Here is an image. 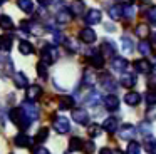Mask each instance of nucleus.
I'll use <instances>...</instances> for the list:
<instances>
[{
	"label": "nucleus",
	"instance_id": "37998d69",
	"mask_svg": "<svg viewBox=\"0 0 156 154\" xmlns=\"http://www.w3.org/2000/svg\"><path fill=\"white\" fill-rule=\"evenodd\" d=\"M47 64H45V62H39V65H37V72H39V75H41V77H44V79H45V77H47Z\"/></svg>",
	"mask_w": 156,
	"mask_h": 154
},
{
	"label": "nucleus",
	"instance_id": "2f4dec72",
	"mask_svg": "<svg viewBox=\"0 0 156 154\" xmlns=\"http://www.w3.org/2000/svg\"><path fill=\"white\" fill-rule=\"evenodd\" d=\"M17 5L20 10H24V12L30 13L32 10H34V3L30 2V0H17Z\"/></svg>",
	"mask_w": 156,
	"mask_h": 154
},
{
	"label": "nucleus",
	"instance_id": "20e7f679",
	"mask_svg": "<svg viewBox=\"0 0 156 154\" xmlns=\"http://www.w3.org/2000/svg\"><path fill=\"white\" fill-rule=\"evenodd\" d=\"M52 124H54V129L57 131L59 134H66V132H69V129H71L69 119L67 117H62V116L54 117V119H52Z\"/></svg>",
	"mask_w": 156,
	"mask_h": 154
},
{
	"label": "nucleus",
	"instance_id": "de8ad7c7",
	"mask_svg": "<svg viewBox=\"0 0 156 154\" xmlns=\"http://www.w3.org/2000/svg\"><path fill=\"white\" fill-rule=\"evenodd\" d=\"M34 154H51V152H49L44 146H39V147H35V149H34Z\"/></svg>",
	"mask_w": 156,
	"mask_h": 154
},
{
	"label": "nucleus",
	"instance_id": "4be33fe9",
	"mask_svg": "<svg viewBox=\"0 0 156 154\" xmlns=\"http://www.w3.org/2000/svg\"><path fill=\"white\" fill-rule=\"evenodd\" d=\"M42 94V89H41V86H37V84H34V86H30L27 89V99L29 100H34V99H37L39 96Z\"/></svg>",
	"mask_w": 156,
	"mask_h": 154
},
{
	"label": "nucleus",
	"instance_id": "dca6fc26",
	"mask_svg": "<svg viewBox=\"0 0 156 154\" xmlns=\"http://www.w3.org/2000/svg\"><path fill=\"white\" fill-rule=\"evenodd\" d=\"M14 82H15V86H17L19 89H25L27 84H29V79H27V75H25L24 72H15L14 74Z\"/></svg>",
	"mask_w": 156,
	"mask_h": 154
},
{
	"label": "nucleus",
	"instance_id": "423d86ee",
	"mask_svg": "<svg viewBox=\"0 0 156 154\" xmlns=\"http://www.w3.org/2000/svg\"><path fill=\"white\" fill-rule=\"evenodd\" d=\"M22 110L25 112V116L29 117V119L34 122L35 119H37V116H39V110H37V106H35L32 100H24V104H22Z\"/></svg>",
	"mask_w": 156,
	"mask_h": 154
},
{
	"label": "nucleus",
	"instance_id": "aec40b11",
	"mask_svg": "<svg viewBox=\"0 0 156 154\" xmlns=\"http://www.w3.org/2000/svg\"><path fill=\"white\" fill-rule=\"evenodd\" d=\"M119 84L122 87H133L136 84V77L133 74H122L121 79H119Z\"/></svg>",
	"mask_w": 156,
	"mask_h": 154
},
{
	"label": "nucleus",
	"instance_id": "c756f323",
	"mask_svg": "<svg viewBox=\"0 0 156 154\" xmlns=\"http://www.w3.org/2000/svg\"><path fill=\"white\" fill-rule=\"evenodd\" d=\"M99 100H101V96H99V92H91L89 94V97L87 99H86V104H87V106H91V107H96L99 104Z\"/></svg>",
	"mask_w": 156,
	"mask_h": 154
},
{
	"label": "nucleus",
	"instance_id": "39448f33",
	"mask_svg": "<svg viewBox=\"0 0 156 154\" xmlns=\"http://www.w3.org/2000/svg\"><path fill=\"white\" fill-rule=\"evenodd\" d=\"M119 137L124 141H133L134 139V136L138 134V127H134L133 124H124V126H121V129H119Z\"/></svg>",
	"mask_w": 156,
	"mask_h": 154
},
{
	"label": "nucleus",
	"instance_id": "5fc2aeb1",
	"mask_svg": "<svg viewBox=\"0 0 156 154\" xmlns=\"http://www.w3.org/2000/svg\"><path fill=\"white\" fill-rule=\"evenodd\" d=\"M154 69H156V65H154Z\"/></svg>",
	"mask_w": 156,
	"mask_h": 154
},
{
	"label": "nucleus",
	"instance_id": "f704fd0d",
	"mask_svg": "<svg viewBox=\"0 0 156 154\" xmlns=\"http://www.w3.org/2000/svg\"><path fill=\"white\" fill-rule=\"evenodd\" d=\"M121 44H122V49H124V52H128V54H131V52H133L134 45H133V40L129 39L128 35H124V37L121 39Z\"/></svg>",
	"mask_w": 156,
	"mask_h": 154
},
{
	"label": "nucleus",
	"instance_id": "6ab92c4d",
	"mask_svg": "<svg viewBox=\"0 0 156 154\" xmlns=\"http://www.w3.org/2000/svg\"><path fill=\"white\" fill-rule=\"evenodd\" d=\"M109 17H111L112 20H119L121 17H124V7L112 5L111 9H109Z\"/></svg>",
	"mask_w": 156,
	"mask_h": 154
},
{
	"label": "nucleus",
	"instance_id": "f8f14e48",
	"mask_svg": "<svg viewBox=\"0 0 156 154\" xmlns=\"http://www.w3.org/2000/svg\"><path fill=\"white\" fill-rule=\"evenodd\" d=\"M22 29H24L25 32L32 33V35H41L42 33V27L35 22H24L22 23Z\"/></svg>",
	"mask_w": 156,
	"mask_h": 154
},
{
	"label": "nucleus",
	"instance_id": "58836bf2",
	"mask_svg": "<svg viewBox=\"0 0 156 154\" xmlns=\"http://www.w3.org/2000/svg\"><path fill=\"white\" fill-rule=\"evenodd\" d=\"M47 137H49V129H47V127H42V129H39V132L35 134V141H37V142H44Z\"/></svg>",
	"mask_w": 156,
	"mask_h": 154
},
{
	"label": "nucleus",
	"instance_id": "72a5a7b5",
	"mask_svg": "<svg viewBox=\"0 0 156 154\" xmlns=\"http://www.w3.org/2000/svg\"><path fill=\"white\" fill-rule=\"evenodd\" d=\"M138 50L143 55H149V54H151V44H149L148 40H141L139 45H138Z\"/></svg>",
	"mask_w": 156,
	"mask_h": 154
},
{
	"label": "nucleus",
	"instance_id": "a18cd8bd",
	"mask_svg": "<svg viewBox=\"0 0 156 154\" xmlns=\"http://www.w3.org/2000/svg\"><path fill=\"white\" fill-rule=\"evenodd\" d=\"M82 149H84L87 154H91L92 151L96 149V146H94V142H92V141H87V142H84V147H82Z\"/></svg>",
	"mask_w": 156,
	"mask_h": 154
},
{
	"label": "nucleus",
	"instance_id": "412c9836",
	"mask_svg": "<svg viewBox=\"0 0 156 154\" xmlns=\"http://www.w3.org/2000/svg\"><path fill=\"white\" fill-rule=\"evenodd\" d=\"M139 100H141V96H139L138 92H129L124 96V102L128 104V106H138Z\"/></svg>",
	"mask_w": 156,
	"mask_h": 154
},
{
	"label": "nucleus",
	"instance_id": "ddd939ff",
	"mask_svg": "<svg viewBox=\"0 0 156 154\" xmlns=\"http://www.w3.org/2000/svg\"><path fill=\"white\" fill-rule=\"evenodd\" d=\"M134 69L138 70V72H141V74H148V72L153 70V65L146 59H139V60L134 62Z\"/></svg>",
	"mask_w": 156,
	"mask_h": 154
},
{
	"label": "nucleus",
	"instance_id": "9d476101",
	"mask_svg": "<svg viewBox=\"0 0 156 154\" xmlns=\"http://www.w3.org/2000/svg\"><path fill=\"white\" fill-rule=\"evenodd\" d=\"M101 12H99L98 9H91L87 12V15H86V23L87 25H96V23L101 22Z\"/></svg>",
	"mask_w": 156,
	"mask_h": 154
},
{
	"label": "nucleus",
	"instance_id": "8fccbe9b",
	"mask_svg": "<svg viewBox=\"0 0 156 154\" xmlns=\"http://www.w3.org/2000/svg\"><path fill=\"white\" fill-rule=\"evenodd\" d=\"M39 3H41V5H44V7H47V5H51L52 3V0H37Z\"/></svg>",
	"mask_w": 156,
	"mask_h": 154
},
{
	"label": "nucleus",
	"instance_id": "5701e85b",
	"mask_svg": "<svg viewBox=\"0 0 156 154\" xmlns=\"http://www.w3.org/2000/svg\"><path fill=\"white\" fill-rule=\"evenodd\" d=\"M19 50H20V54H24V55H30V54H34V45H32L30 42H27V40H22V42L19 44Z\"/></svg>",
	"mask_w": 156,
	"mask_h": 154
},
{
	"label": "nucleus",
	"instance_id": "a878e982",
	"mask_svg": "<svg viewBox=\"0 0 156 154\" xmlns=\"http://www.w3.org/2000/svg\"><path fill=\"white\" fill-rule=\"evenodd\" d=\"M148 32H149V29H148L146 23H139V25L134 29V35L138 37V39H144V37H148Z\"/></svg>",
	"mask_w": 156,
	"mask_h": 154
},
{
	"label": "nucleus",
	"instance_id": "49530a36",
	"mask_svg": "<svg viewBox=\"0 0 156 154\" xmlns=\"http://www.w3.org/2000/svg\"><path fill=\"white\" fill-rule=\"evenodd\" d=\"M148 20H149L151 23H156V7L149 9V12H148Z\"/></svg>",
	"mask_w": 156,
	"mask_h": 154
},
{
	"label": "nucleus",
	"instance_id": "a19ab883",
	"mask_svg": "<svg viewBox=\"0 0 156 154\" xmlns=\"http://www.w3.org/2000/svg\"><path fill=\"white\" fill-rule=\"evenodd\" d=\"M146 106H149V107H153V106H156V92H148L146 94Z\"/></svg>",
	"mask_w": 156,
	"mask_h": 154
},
{
	"label": "nucleus",
	"instance_id": "473e14b6",
	"mask_svg": "<svg viewBox=\"0 0 156 154\" xmlns=\"http://www.w3.org/2000/svg\"><path fill=\"white\" fill-rule=\"evenodd\" d=\"M10 47H12V39L9 35H4L0 39V49H2V52H9Z\"/></svg>",
	"mask_w": 156,
	"mask_h": 154
},
{
	"label": "nucleus",
	"instance_id": "864d4df0",
	"mask_svg": "<svg viewBox=\"0 0 156 154\" xmlns=\"http://www.w3.org/2000/svg\"><path fill=\"white\" fill-rule=\"evenodd\" d=\"M2 2H5V0H2Z\"/></svg>",
	"mask_w": 156,
	"mask_h": 154
},
{
	"label": "nucleus",
	"instance_id": "6e6552de",
	"mask_svg": "<svg viewBox=\"0 0 156 154\" xmlns=\"http://www.w3.org/2000/svg\"><path fill=\"white\" fill-rule=\"evenodd\" d=\"M79 39H81V42L84 44H92L96 42V39H98V35H96V32L92 29H82L81 32H79Z\"/></svg>",
	"mask_w": 156,
	"mask_h": 154
},
{
	"label": "nucleus",
	"instance_id": "1a4fd4ad",
	"mask_svg": "<svg viewBox=\"0 0 156 154\" xmlns=\"http://www.w3.org/2000/svg\"><path fill=\"white\" fill-rule=\"evenodd\" d=\"M101 86H102L104 90H109V92L116 90V82H114V79L111 77V74H102L101 75Z\"/></svg>",
	"mask_w": 156,
	"mask_h": 154
},
{
	"label": "nucleus",
	"instance_id": "2eb2a0df",
	"mask_svg": "<svg viewBox=\"0 0 156 154\" xmlns=\"http://www.w3.org/2000/svg\"><path fill=\"white\" fill-rule=\"evenodd\" d=\"M55 20H57V23H69L72 20V12L67 9L59 10L57 15H55Z\"/></svg>",
	"mask_w": 156,
	"mask_h": 154
},
{
	"label": "nucleus",
	"instance_id": "c9c22d12",
	"mask_svg": "<svg viewBox=\"0 0 156 154\" xmlns=\"http://www.w3.org/2000/svg\"><path fill=\"white\" fill-rule=\"evenodd\" d=\"M82 144L84 142H82L81 137H72V139L69 141V147H71V151H79L81 147H84Z\"/></svg>",
	"mask_w": 156,
	"mask_h": 154
},
{
	"label": "nucleus",
	"instance_id": "a211bd4d",
	"mask_svg": "<svg viewBox=\"0 0 156 154\" xmlns=\"http://www.w3.org/2000/svg\"><path fill=\"white\" fill-rule=\"evenodd\" d=\"M102 129L108 131V132H116V131H118V119H116V117H108V119H104Z\"/></svg>",
	"mask_w": 156,
	"mask_h": 154
},
{
	"label": "nucleus",
	"instance_id": "3c124183",
	"mask_svg": "<svg viewBox=\"0 0 156 154\" xmlns=\"http://www.w3.org/2000/svg\"><path fill=\"white\" fill-rule=\"evenodd\" d=\"M151 37H153V42H154V44H156V32H154V33H153V35H151Z\"/></svg>",
	"mask_w": 156,
	"mask_h": 154
},
{
	"label": "nucleus",
	"instance_id": "bb28decb",
	"mask_svg": "<svg viewBox=\"0 0 156 154\" xmlns=\"http://www.w3.org/2000/svg\"><path fill=\"white\" fill-rule=\"evenodd\" d=\"M101 50L106 54V55H114V52H116V47H114V44H112L111 40H106V42H102V45H101Z\"/></svg>",
	"mask_w": 156,
	"mask_h": 154
},
{
	"label": "nucleus",
	"instance_id": "7ed1b4c3",
	"mask_svg": "<svg viewBox=\"0 0 156 154\" xmlns=\"http://www.w3.org/2000/svg\"><path fill=\"white\" fill-rule=\"evenodd\" d=\"M86 57H87V60L96 67V69H101V67L104 65V59H102V54L99 52V50H96V49L86 50Z\"/></svg>",
	"mask_w": 156,
	"mask_h": 154
},
{
	"label": "nucleus",
	"instance_id": "09e8293b",
	"mask_svg": "<svg viewBox=\"0 0 156 154\" xmlns=\"http://www.w3.org/2000/svg\"><path fill=\"white\" fill-rule=\"evenodd\" d=\"M99 154H114V152H112L111 149H108V147H102V149L99 151Z\"/></svg>",
	"mask_w": 156,
	"mask_h": 154
},
{
	"label": "nucleus",
	"instance_id": "b1692460",
	"mask_svg": "<svg viewBox=\"0 0 156 154\" xmlns=\"http://www.w3.org/2000/svg\"><path fill=\"white\" fill-rule=\"evenodd\" d=\"M72 106H74V99H72L71 96H62L61 99H59V107H61L62 110L71 109Z\"/></svg>",
	"mask_w": 156,
	"mask_h": 154
},
{
	"label": "nucleus",
	"instance_id": "4468645a",
	"mask_svg": "<svg viewBox=\"0 0 156 154\" xmlns=\"http://www.w3.org/2000/svg\"><path fill=\"white\" fill-rule=\"evenodd\" d=\"M14 142H15V146H19V147H29L32 144V139L25 132H19L17 136H15Z\"/></svg>",
	"mask_w": 156,
	"mask_h": 154
},
{
	"label": "nucleus",
	"instance_id": "393cba45",
	"mask_svg": "<svg viewBox=\"0 0 156 154\" xmlns=\"http://www.w3.org/2000/svg\"><path fill=\"white\" fill-rule=\"evenodd\" d=\"M84 86H89V87H92L94 86V82H96V75H94V72H92L91 69H86L84 70Z\"/></svg>",
	"mask_w": 156,
	"mask_h": 154
},
{
	"label": "nucleus",
	"instance_id": "f03ea898",
	"mask_svg": "<svg viewBox=\"0 0 156 154\" xmlns=\"http://www.w3.org/2000/svg\"><path fill=\"white\" fill-rule=\"evenodd\" d=\"M57 49H55L54 45H44L41 50V62H45L49 65V64H52L55 59H57Z\"/></svg>",
	"mask_w": 156,
	"mask_h": 154
},
{
	"label": "nucleus",
	"instance_id": "ea45409f",
	"mask_svg": "<svg viewBox=\"0 0 156 154\" xmlns=\"http://www.w3.org/2000/svg\"><path fill=\"white\" fill-rule=\"evenodd\" d=\"M136 15V7L134 5H124V17L126 19H133Z\"/></svg>",
	"mask_w": 156,
	"mask_h": 154
},
{
	"label": "nucleus",
	"instance_id": "603ef678",
	"mask_svg": "<svg viewBox=\"0 0 156 154\" xmlns=\"http://www.w3.org/2000/svg\"><path fill=\"white\" fill-rule=\"evenodd\" d=\"M116 154H122V152H121V151H116Z\"/></svg>",
	"mask_w": 156,
	"mask_h": 154
},
{
	"label": "nucleus",
	"instance_id": "9b49d317",
	"mask_svg": "<svg viewBox=\"0 0 156 154\" xmlns=\"http://www.w3.org/2000/svg\"><path fill=\"white\" fill-rule=\"evenodd\" d=\"M104 107L108 110H118L119 107V99L118 96H114V94H109V96L104 97Z\"/></svg>",
	"mask_w": 156,
	"mask_h": 154
},
{
	"label": "nucleus",
	"instance_id": "0eeeda50",
	"mask_svg": "<svg viewBox=\"0 0 156 154\" xmlns=\"http://www.w3.org/2000/svg\"><path fill=\"white\" fill-rule=\"evenodd\" d=\"M72 119H74L77 124H81V126H87L89 121H91V117H89L87 110L79 107V109H74V110H72Z\"/></svg>",
	"mask_w": 156,
	"mask_h": 154
},
{
	"label": "nucleus",
	"instance_id": "4c0bfd02",
	"mask_svg": "<svg viewBox=\"0 0 156 154\" xmlns=\"http://www.w3.org/2000/svg\"><path fill=\"white\" fill-rule=\"evenodd\" d=\"M128 154H141V146H139V142H136V141H129Z\"/></svg>",
	"mask_w": 156,
	"mask_h": 154
},
{
	"label": "nucleus",
	"instance_id": "f3484780",
	"mask_svg": "<svg viewBox=\"0 0 156 154\" xmlns=\"http://www.w3.org/2000/svg\"><path fill=\"white\" fill-rule=\"evenodd\" d=\"M111 65H112V69L114 70H126L128 69V60L124 59V57H114V59L111 60Z\"/></svg>",
	"mask_w": 156,
	"mask_h": 154
},
{
	"label": "nucleus",
	"instance_id": "7c9ffc66",
	"mask_svg": "<svg viewBox=\"0 0 156 154\" xmlns=\"http://www.w3.org/2000/svg\"><path fill=\"white\" fill-rule=\"evenodd\" d=\"M144 142H146V151L148 152L156 154V139L153 136H146L144 137Z\"/></svg>",
	"mask_w": 156,
	"mask_h": 154
},
{
	"label": "nucleus",
	"instance_id": "e433bc0d",
	"mask_svg": "<svg viewBox=\"0 0 156 154\" xmlns=\"http://www.w3.org/2000/svg\"><path fill=\"white\" fill-rule=\"evenodd\" d=\"M0 25H2V29L4 30H9L14 27V22H12V19L9 15H2L0 17Z\"/></svg>",
	"mask_w": 156,
	"mask_h": 154
},
{
	"label": "nucleus",
	"instance_id": "79ce46f5",
	"mask_svg": "<svg viewBox=\"0 0 156 154\" xmlns=\"http://www.w3.org/2000/svg\"><path fill=\"white\" fill-rule=\"evenodd\" d=\"M62 42H64V35H62L61 32H57V30L52 32V44H54V45H59V44H62Z\"/></svg>",
	"mask_w": 156,
	"mask_h": 154
},
{
	"label": "nucleus",
	"instance_id": "cd10ccee",
	"mask_svg": "<svg viewBox=\"0 0 156 154\" xmlns=\"http://www.w3.org/2000/svg\"><path fill=\"white\" fill-rule=\"evenodd\" d=\"M138 132L143 134V136H151V124L148 122V121H143V122H139L138 126Z\"/></svg>",
	"mask_w": 156,
	"mask_h": 154
},
{
	"label": "nucleus",
	"instance_id": "c85d7f7f",
	"mask_svg": "<svg viewBox=\"0 0 156 154\" xmlns=\"http://www.w3.org/2000/svg\"><path fill=\"white\" fill-rule=\"evenodd\" d=\"M71 12L74 13V15H81L82 12H84V2L82 0H76V2L71 3Z\"/></svg>",
	"mask_w": 156,
	"mask_h": 154
},
{
	"label": "nucleus",
	"instance_id": "f257e3e1",
	"mask_svg": "<svg viewBox=\"0 0 156 154\" xmlns=\"http://www.w3.org/2000/svg\"><path fill=\"white\" fill-rule=\"evenodd\" d=\"M12 121H14V124L19 127V129H27L29 126L32 124V121L29 119L27 116H25V112L22 110V107H17V109H12Z\"/></svg>",
	"mask_w": 156,
	"mask_h": 154
},
{
	"label": "nucleus",
	"instance_id": "c03bdc74",
	"mask_svg": "<svg viewBox=\"0 0 156 154\" xmlns=\"http://www.w3.org/2000/svg\"><path fill=\"white\" fill-rule=\"evenodd\" d=\"M99 129H101V127H99L98 124L91 126V127H89V136H91V137H98L99 136Z\"/></svg>",
	"mask_w": 156,
	"mask_h": 154
}]
</instances>
